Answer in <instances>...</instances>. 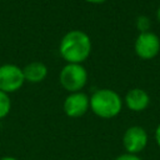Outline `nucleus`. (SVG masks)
I'll return each instance as SVG.
<instances>
[{
  "label": "nucleus",
  "mask_w": 160,
  "mask_h": 160,
  "mask_svg": "<svg viewBox=\"0 0 160 160\" xmlns=\"http://www.w3.org/2000/svg\"><path fill=\"white\" fill-rule=\"evenodd\" d=\"M122 145L128 154L136 155L148 145V132L142 126L132 125L128 128L122 135Z\"/></svg>",
  "instance_id": "6"
},
{
  "label": "nucleus",
  "mask_w": 160,
  "mask_h": 160,
  "mask_svg": "<svg viewBox=\"0 0 160 160\" xmlns=\"http://www.w3.org/2000/svg\"><path fill=\"white\" fill-rule=\"evenodd\" d=\"M155 141H156V144L160 146V124L156 126V129H155Z\"/></svg>",
  "instance_id": "13"
},
{
  "label": "nucleus",
  "mask_w": 160,
  "mask_h": 160,
  "mask_svg": "<svg viewBox=\"0 0 160 160\" xmlns=\"http://www.w3.org/2000/svg\"><path fill=\"white\" fill-rule=\"evenodd\" d=\"M114 160H142V159L139 158L138 155H132V154H128V152H125V154H121V155L116 156Z\"/></svg>",
  "instance_id": "12"
},
{
  "label": "nucleus",
  "mask_w": 160,
  "mask_h": 160,
  "mask_svg": "<svg viewBox=\"0 0 160 160\" xmlns=\"http://www.w3.org/2000/svg\"><path fill=\"white\" fill-rule=\"evenodd\" d=\"M122 109L121 96L111 89H99L90 96V110L101 119H112Z\"/></svg>",
  "instance_id": "2"
},
{
  "label": "nucleus",
  "mask_w": 160,
  "mask_h": 160,
  "mask_svg": "<svg viewBox=\"0 0 160 160\" xmlns=\"http://www.w3.org/2000/svg\"><path fill=\"white\" fill-rule=\"evenodd\" d=\"M22 74H24L25 81L38 84L46 78L48 68L41 61H31L22 68Z\"/></svg>",
  "instance_id": "9"
},
{
  "label": "nucleus",
  "mask_w": 160,
  "mask_h": 160,
  "mask_svg": "<svg viewBox=\"0 0 160 160\" xmlns=\"http://www.w3.org/2000/svg\"><path fill=\"white\" fill-rule=\"evenodd\" d=\"M156 19H158V21L160 22V6H159L158 10H156Z\"/></svg>",
  "instance_id": "16"
},
{
  "label": "nucleus",
  "mask_w": 160,
  "mask_h": 160,
  "mask_svg": "<svg viewBox=\"0 0 160 160\" xmlns=\"http://www.w3.org/2000/svg\"><path fill=\"white\" fill-rule=\"evenodd\" d=\"M25 82L22 69L15 64L0 65V90L10 94L18 91Z\"/></svg>",
  "instance_id": "5"
},
{
  "label": "nucleus",
  "mask_w": 160,
  "mask_h": 160,
  "mask_svg": "<svg viewBox=\"0 0 160 160\" xmlns=\"http://www.w3.org/2000/svg\"><path fill=\"white\" fill-rule=\"evenodd\" d=\"M85 1H88L90 4H101V2H105L106 0H85Z\"/></svg>",
  "instance_id": "14"
},
{
  "label": "nucleus",
  "mask_w": 160,
  "mask_h": 160,
  "mask_svg": "<svg viewBox=\"0 0 160 160\" xmlns=\"http://www.w3.org/2000/svg\"><path fill=\"white\" fill-rule=\"evenodd\" d=\"M11 110V100L9 94L0 90V120L6 118Z\"/></svg>",
  "instance_id": "10"
},
{
  "label": "nucleus",
  "mask_w": 160,
  "mask_h": 160,
  "mask_svg": "<svg viewBox=\"0 0 160 160\" xmlns=\"http://www.w3.org/2000/svg\"><path fill=\"white\" fill-rule=\"evenodd\" d=\"M135 54L142 60H151L160 52V38L152 32H139L134 42Z\"/></svg>",
  "instance_id": "4"
},
{
  "label": "nucleus",
  "mask_w": 160,
  "mask_h": 160,
  "mask_svg": "<svg viewBox=\"0 0 160 160\" xmlns=\"http://www.w3.org/2000/svg\"><path fill=\"white\" fill-rule=\"evenodd\" d=\"M62 109L69 118H81L90 109V98L82 91L70 92L64 100Z\"/></svg>",
  "instance_id": "7"
},
{
  "label": "nucleus",
  "mask_w": 160,
  "mask_h": 160,
  "mask_svg": "<svg viewBox=\"0 0 160 160\" xmlns=\"http://www.w3.org/2000/svg\"><path fill=\"white\" fill-rule=\"evenodd\" d=\"M0 160H18V159H16V158H14V156L6 155V156H2V158H0Z\"/></svg>",
  "instance_id": "15"
},
{
  "label": "nucleus",
  "mask_w": 160,
  "mask_h": 160,
  "mask_svg": "<svg viewBox=\"0 0 160 160\" xmlns=\"http://www.w3.org/2000/svg\"><path fill=\"white\" fill-rule=\"evenodd\" d=\"M59 52L68 64H82L91 54V39L81 30H70L60 40Z\"/></svg>",
  "instance_id": "1"
},
{
  "label": "nucleus",
  "mask_w": 160,
  "mask_h": 160,
  "mask_svg": "<svg viewBox=\"0 0 160 160\" xmlns=\"http://www.w3.org/2000/svg\"><path fill=\"white\" fill-rule=\"evenodd\" d=\"M59 81L69 94L81 91L88 81V71L82 64H66L60 71Z\"/></svg>",
  "instance_id": "3"
},
{
  "label": "nucleus",
  "mask_w": 160,
  "mask_h": 160,
  "mask_svg": "<svg viewBox=\"0 0 160 160\" xmlns=\"http://www.w3.org/2000/svg\"><path fill=\"white\" fill-rule=\"evenodd\" d=\"M125 105L131 111H142L145 110L150 104V96L149 94L140 88H132L125 94Z\"/></svg>",
  "instance_id": "8"
},
{
  "label": "nucleus",
  "mask_w": 160,
  "mask_h": 160,
  "mask_svg": "<svg viewBox=\"0 0 160 160\" xmlns=\"http://www.w3.org/2000/svg\"><path fill=\"white\" fill-rule=\"evenodd\" d=\"M135 26L139 30V32H146L150 31L151 28V20L146 15H139L135 20Z\"/></svg>",
  "instance_id": "11"
}]
</instances>
